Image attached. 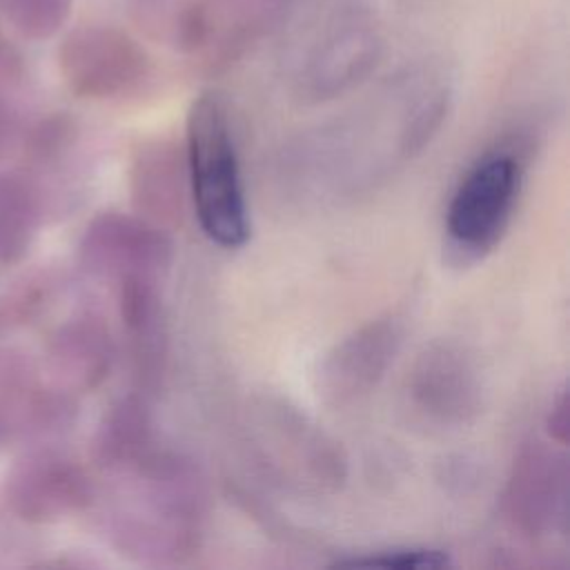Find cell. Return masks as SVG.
Masks as SVG:
<instances>
[{
  "label": "cell",
  "mask_w": 570,
  "mask_h": 570,
  "mask_svg": "<svg viewBox=\"0 0 570 570\" xmlns=\"http://www.w3.org/2000/svg\"><path fill=\"white\" fill-rule=\"evenodd\" d=\"M58 69L73 96L94 102H120L142 94L154 65L142 45L122 29L82 24L62 38Z\"/></svg>",
  "instance_id": "cell-6"
},
{
  "label": "cell",
  "mask_w": 570,
  "mask_h": 570,
  "mask_svg": "<svg viewBox=\"0 0 570 570\" xmlns=\"http://www.w3.org/2000/svg\"><path fill=\"white\" fill-rule=\"evenodd\" d=\"M116 338L102 314L82 309L65 318L45 345L47 381L73 396L100 387L116 365Z\"/></svg>",
  "instance_id": "cell-13"
},
{
  "label": "cell",
  "mask_w": 570,
  "mask_h": 570,
  "mask_svg": "<svg viewBox=\"0 0 570 570\" xmlns=\"http://www.w3.org/2000/svg\"><path fill=\"white\" fill-rule=\"evenodd\" d=\"M483 376L474 354L454 338H436L419 350L403 381L410 419L428 430H459L483 412Z\"/></svg>",
  "instance_id": "cell-5"
},
{
  "label": "cell",
  "mask_w": 570,
  "mask_h": 570,
  "mask_svg": "<svg viewBox=\"0 0 570 570\" xmlns=\"http://www.w3.org/2000/svg\"><path fill=\"white\" fill-rule=\"evenodd\" d=\"M111 479L116 492L100 525L118 554L140 566H178L198 552L209 492L191 459L156 445L136 468Z\"/></svg>",
  "instance_id": "cell-1"
},
{
  "label": "cell",
  "mask_w": 570,
  "mask_h": 570,
  "mask_svg": "<svg viewBox=\"0 0 570 570\" xmlns=\"http://www.w3.org/2000/svg\"><path fill=\"white\" fill-rule=\"evenodd\" d=\"M127 187L138 216L165 232L180 227L189 203L185 147L169 136L140 140L129 158Z\"/></svg>",
  "instance_id": "cell-14"
},
{
  "label": "cell",
  "mask_w": 570,
  "mask_h": 570,
  "mask_svg": "<svg viewBox=\"0 0 570 570\" xmlns=\"http://www.w3.org/2000/svg\"><path fill=\"white\" fill-rule=\"evenodd\" d=\"M245 430L258 463L281 485L309 497H330L345 488V448L289 401L256 396L247 407Z\"/></svg>",
  "instance_id": "cell-4"
},
{
  "label": "cell",
  "mask_w": 570,
  "mask_h": 570,
  "mask_svg": "<svg viewBox=\"0 0 570 570\" xmlns=\"http://www.w3.org/2000/svg\"><path fill=\"white\" fill-rule=\"evenodd\" d=\"M189 200L203 234L225 249L249 238V212L225 100L216 91L194 98L185 125Z\"/></svg>",
  "instance_id": "cell-3"
},
{
  "label": "cell",
  "mask_w": 570,
  "mask_h": 570,
  "mask_svg": "<svg viewBox=\"0 0 570 570\" xmlns=\"http://www.w3.org/2000/svg\"><path fill=\"white\" fill-rule=\"evenodd\" d=\"M47 198L24 169L0 171V265L20 263L36 243Z\"/></svg>",
  "instance_id": "cell-16"
},
{
  "label": "cell",
  "mask_w": 570,
  "mask_h": 570,
  "mask_svg": "<svg viewBox=\"0 0 570 570\" xmlns=\"http://www.w3.org/2000/svg\"><path fill=\"white\" fill-rule=\"evenodd\" d=\"M91 472L56 445H33L22 452L4 474L7 508L24 523H58L85 512L96 501Z\"/></svg>",
  "instance_id": "cell-8"
},
{
  "label": "cell",
  "mask_w": 570,
  "mask_h": 570,
  "mask_svg": "<svg viewBox=\"0 0 570 570\" xmlns=\"http://www.w3.org/2000/svg\"><path fill=\"white\" fill-rule=\"evenodd\" d=\"M403 334V321L387 314L354 327L336 341L316 370V392L323 403L350 407L370 396L401 352Z\"/></svg>",
  "instance_id": "cell-11"
},
{
  "label": "cell",
  "mask_w": 570,
  "mask_h": 570,
  "mask_svg": "<svg viewBox=\"0 0 570 570\" xmlns=\"http://www.w3.org/2000/svg\"><path fill=\"white\" fill-rule=\"evenodd\" d=\"M450 554L425 546H392L367 552H354L336 559L334 568H385V570H441L448 568Z\"/></svg>",
  "instance_id": "cell-18"
},
{
  "label": "cell",
  "mask_w": 570,
  "mask_h": 570,
  "mask_svg": "<svg viewBox=\"0 0 570 570\" xmlns=\"http://www.w3.org/2000/svg\"><path fill=\"white\" fill-rule=\"evenodd\" d=\"M73 0H2L9 24L27 40H47L69 20Z\"/></svg>",
  "instance_id": "cell-17"
},
{
  "label": "cell",
  "mask_w": 570,
  "mask_h": 570,
  "mask_svg": "<svg viewBox=\"0 0 570 570\" xmlns=\"http://www.w3.org/2000/svg\"><path fill=\"white\" fill-rule=\"evenodd\" d=\"M156 445L151 396L131 390L102 412L91 439V459L100 472L116 476L136 468Z\"/></svg>",
  "instance_id": "cell-15"
},
{
  "label": "cell",
  "mask_w": 570,
  "mask_h": 570,
  "mask_svg": "<svg viewBox=\"0 0 570 570\" xmlns=\"http://www.w3.org/2000/svg\"><path fill=\"white\" fill-rule=\"evenodd\" d=\"M501 512L508 528L528 541L566 528L568 459L561 445L539 436L521 443L503 485Z\"/></svg>",
  "instance_id": "cell-9"
},
{
  "label": "cell",
  "mask_w": 570,
  "mask_h": 570,
  "mask_svg": "<svg viewBox=\"0 0 570 570\" xmlns=\"http://www.w3.org/2000/svg\"><path fill=\"white\" fill-rule=\"evenodd\" d=\"M543 428H546V436L548 441L566 448L568 443V392L559 390L557 396L552 399L546 419H543Z\"/></svg>",
  "instance_id": "cell-20"
},
{
  "label": "cell",
  "mask_w": 570,
  "mask_h": 570,
  "mask_svg": "<svg viewBox=\"0 0 570 570\" xmlns=\"http://www.w3.org/2000/svg\"><path fill=\"white\" fill-rule=\"evenodd\" d=\"M160 285L163 278L147 276L116 283L118 316L134 383L151 399L163 390L169 367V330Z\"/></svg>",
  "instance_id": "cell-12"
},
{
  "label": "cell",
  "mask_w": 570,
  "mask_h": 570,
  "mask_svg": "<svg viewBox=\"0 0 570 570\" xmlns=\"http://www.w3.org/2000/svg\"><path fill=\"white\" fill-rule=\"evenodd\" d=\"M385 53L383 33L367 7L350 4L332 16L321 38L303 58L294 94L305 105H321L363 85Z\"/></svg>",
  "instance_id": "cell-7"
},
{
  "label": "cell",
  "mask_w": 570,
  "mask_h": 570,
  "mask_svg": "<svg viewBox=\"0 0 570 570\" xmlns=\"http://www.w3.org/2000/svg\"><path fill=\"white\" fill-rule=\"evenodd\" d=\"M56 289V281L49 274H33L18 283L13 292L0 301V323L2 325H24L47 309Z\"/></svg>",
  "instance_id": "cell-19"
},
{
  "label": "cell",
  "mask_w": 570,
  "mask_h": 570,
  "mask_svg": "<svg viewBox=\"0 0 570 570\" xmlns=\"http://www.w3.org/2000/svg\"><path fill=\"white\" fill-rule=\"evenodd\" d=\"M7 125H9V116H7V105L0 96V147H2V140L7 136Z\"/></svg>",
  "instance_id": "cell-21"
},
{
  "label": "cell",
  "mask_w": 570,
  "mask_h": 570,
  "mask_svg": "<svg viewBox=\"0 0 570 570\" xmlns=\"http://www.w3.org/2000/svg\"><path fill=\"white\" fill-rule=\"evenodd\" d=\"M530 147L532 138L525 131H510L468 165L445 209L448 263L474 265L501 243L519 203Z\"/></svg>",
  "instance_id": "cell-2"
},
{
  "label": "cell",
  "mask_w": 570,
  "mask_h": 570,
  "mask_svg": "<svg viewBox=\"0 0 570 570\" xmlns=\"http://www.w3.org/2000/svg\"><path fill=\"white\" fill-rule=\"evenodd\" d=\"M171 261L174 243L169 232L136 212H98L78 243L80 267L89 276L114 285L134 276L165 278Z\"/></svg>",
  "instance_id": "cell-10"
}]
</instances>
